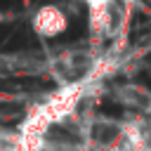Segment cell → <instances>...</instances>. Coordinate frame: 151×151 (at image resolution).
I'll use <instances>...</instances> for the list:
<instances>
[{"label":"cell","mask_w":151,"mask_h":151,"mask_svg":"<svg viewBox=\"0 0 151 151\" xmlns=\"http://www.w3.org/2000/svg\"><path fill=\"white\" fill-rule=\"evenodd\" d=\"M87 80H80V83H68V85H61L54 94H50L40 106H35L21 123L19 127V134L24 137H31V139H45L50 127L66 120L76 106L80 104V99L85 97L87 92Z\"/></svg>","instance_id":"cell-1"},{"label":"cell","mask_w":151,"mask_h":151,"mask_svg":"<svg viewBox=\"0 0 151 151\" xmlns=\"http://www.w3.org/2000/svg\"><path fill=\"white\" fill-rule=\"evenodd\" d=\"M31 26H33L35 35H40L45 40H52V38L61 35L68 28V17H66V12L59 5H42L33 14Z\"/></svg>","instance_id":"cell-2"},{"label":"cell","mask_w":151,"mask_h":151,"mask_svg":"<svg viewBox=\"0 0 151 151\" xmlns=\"http://www.w3.org/2000/svg\"><path fill=\"white\" fill-rule=\"evenodd\" d=\"M85 5H87V26L92 40L106 38L111 33V21H113L111 0H85Z\"/></svg>","instance_id":"cell-3"},{"label":"cell","mask_w":151,"mask_h":151,"mask_svg":"<svg viewBox=\"0 0 151 151\" xmlns=\"http://www.w3.org/2000/svg\"><path fill=\"white\" fill-rule=\"evenodd\" d=\"M0 151H45V139H31L19 132L0 134Z\"/></svg>","instance_id":"cell-4"}]
</instances>
